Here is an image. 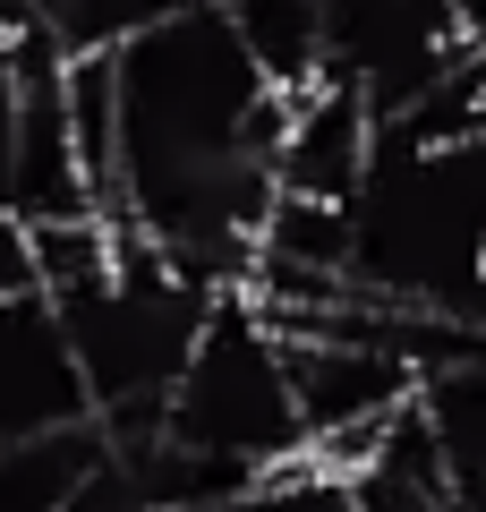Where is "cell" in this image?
I'll return each instance as SVG.
<instances>
[{"label":"cell","instance_id":"6da1fadb","mask_svg":"<svg viewBox=\"0 0 486 512\" xmlns=\"http://www.w3.org/2000/svg\"><path fill=\"white\" fill-rule=\"evenodd\" d=\"M162 436L222 453L239 470H282L307 453L299 402H290V342L248 291H222L188 367L162 393Z\"/></svg>","mask_w":486,"mask_h":512},{"label":"cell","instance_id":"7a4b0ae2","mask_svg":"<svg viewBox=\"0 0 486 512\" xmlns=\"http://www.w3.org/2000/svg\"><path fill=\"white\" fill-rule=\"evenodd\" d=\"M376 163V103H367L350 77L324 69L316 86H299L282 103V154H273V180L290 197H333L350 205Z\"/></svg>","mask_w":486,"mask_h":512},{"label":"cell","instance_id":"3957f363","mask_svg":"<svg viewBox=\"0 0 486 512\" xmlns=\"http://www.w3.org/2000/svg\"><path fill=\"white\" fill-rule=\"evenodd\" d=\"M103 453H111V436L94 410L60 419V427H35V436H9L0 444V512H77Z\"/></svg>","mask_w":486,"mask_h":512},{"label":"cell","instance_id":"277c9868","mask_svg":"<svg viewBox=\"0 0 486 512\" xmlns=\"http://www.w3.org/2000/svg\"><path fill=\"white\" fill-rule=\"evenodd\" d=\"M180 9H197V0H18V18L35 26L52 52L86 60V52H120L128 35H145V26L180 18Z\"/></svg>","mask_w":486,"mask_h":512},{"label":"cell","instance_id":"5b68a950","mask_svg":"<svg viewBox=\"0 0 486 512\" xmlns=\"http://www.w3.org/2000/svg\"><path fill=\"white\" fill-rule=\"evenodd\" d=\"M9 299H43V274H35V231L0 205V308Z\"/></svg>","mask_w":486,"mask_h":512},{"label":"cell","instance_id":"8992f818","mask_svg":"<svg viewBox=\"0 0 486 512\" xmlns=\"http://www.w3.org/2000/svg\"><path fill=\"white\" fill-rule=\"evenodd\" d=\"M77 512H145L137 487H128V470H120V453H103V470H94V487L77 495Z\"/></svg>","mask_w":486,"mask_h":512}]
</instances>
